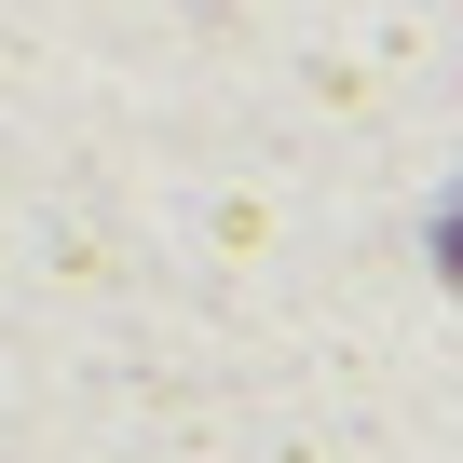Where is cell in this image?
Segmentation results:
<instances>
[{"instance_id":"cell-1","label":"cell","mask_w":463,"mask_h":463,"mask_svg":"<svg viewBox=\"0 0 463 463\" xmlns=\"http://www.w3.org/2000/svg\"><path fill=\"white\" fill-rule=\"evenodd\" d=\"M449 273H463V204H449Z\"/></svg>"}]
</instances>
